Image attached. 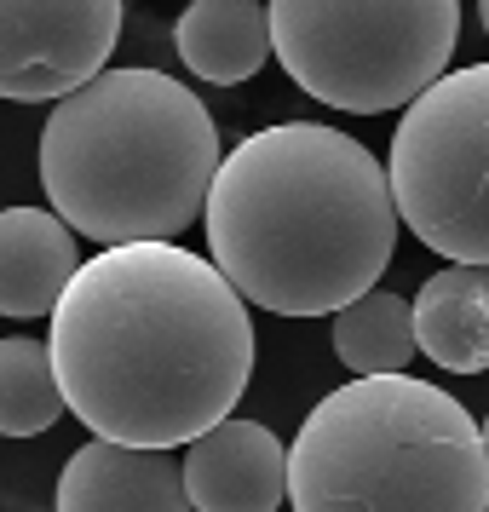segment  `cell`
<instances>
[{"label": "cell", "instance_id": "cell-2", "mask_svg": "<svg viewBox=\"0 0 489 512\" xmlns=\"http://www.w3.org/2000/svg\"><path fill=\"white\" fill-rule=\"evenodd\" d=\"M208 254L242 300L277 317H334L397 254L392 173L328 121L259 127L219 162Z\"/></svg>", "mask_w": 489, "mask_h": 512}, {"label": "cell", "instance_id": "cell-9", "mask_svg": "<svg viewBox=\"0 0 489 512\" xmlns=\"http://www.w3.org/2000/svg\"><path fill=\"white\" fill-rule=\"evenodd\" d=\"M52 512H190L185 461L173 449L93 438L64 461Z\"/></svg>", "mask_w": 489, "mask_h": 512}, {"label": "cell", "instance_id": "cell-10", "mask_svg": "<svg viewBox=\"0 0 489 512\" xmlns=\"http://www.w3.org/2000/svg\"><path fill=\"white\" fill-rule=\"evenodd\" d=\"M75 225L52 208H0V317H52L81 271Z\"/></svg>", "mask_w": 489, "mask_h": 512}, {"label": "cell", "instance_id": "cell-14", "mask_svg": "<svg viewBox=\"0 0 489 512\" xmlns=\"http://www.w3.org/2000/svg\"><path fill=\"white\" fill-rule=\"evenodd\" d=\"M64 386L52 369L47 340H0V432L6 438H35L64 415Z\"/></svg>", "mask_w": 489, "mask_h": 512}, {"label": "cell", "instance_id": "cell-3", "mask_svg": "<svg viewBox=\"0 0 489 512\" xmlns=\"http://www.w3.org/2000/svg\"><path fill=\"white\" fill-rule=\"evenodd\" d=\"M41 190L93 242H173L208 213L219 127L162 70H98L41 127Z\"/></svg>", "mask_w": 489, "mask_h": 512}, {"label": "cell", "instance_id": "cell-11", "mask_svg": "<svg viewBox=\"0 0 489 512\" xmlns=\"http://www.w3.org/2000/svg\"><path fill=\"white\" fill-rule=\"evenodd\" d=\"M173 47L213 87H236L271 64V6L259 0H190L173 24Z\"/></svg>", "mask_w": 489, "mask_h": 512}, {"label": "cell", "instance_id": "cell-6", "mask_svg": "<svg viewBox=\"0 0 489 512\" xmlns=\"http://www.w3.org/2000/svg\"><path fill=\"white\" fill-rule=\"evenodd\" d=\"M403 225L455 265H489V64L443 70L392 133Z\"/></svg>", "mask_w": 489, "mask_h": 512}, {"label": "cell", "instance_id": "cell-13", "mask_svg": "<svg viewBox=\"0 0 489 512\" xmlns=\"http://www.w3.org/2000/svg\"><path fill=\"white\" fill-rule=\"evenodd\" d=\"M415 351V300H403V294L369 288L334 311V357L351 374H403Z\"/></svg>", "mask_w": 489, "mask_h": 512}, {"label": "cell", "instance_id": "cell-12", "mask_svg": "<svg viewBox=\"0 0 489 512\" xmlns=\"http://www.w3.org/2000/svg\"><path fill=\"white\" fill-rule=\"evenodd\" d=\"M415 340L449 374L489 369V265H443L415 294Z\"/></svg>", "mask_w": 489, "mask_h": 512}, {"label": "cell", "instance_id": "cell-4", "mask_svg": "<svg viewBox=\"0 0 489 512\" xmlns=\"http://www.w3.org/2000/svg\"><path fill=\"white\" fill-rule=\"evenodd\" d=\"M294 512H489L484 426L415 374H357L288 443Z\"/></svg>", "mask_w": 489, "mask_h": 512}, {"label": "cell", "instance_id": "cell-16", "mask_svg": "<svg viewBox=\"0 0 489 512\" xmlns=\"http://www.w3.org/2000/svg\"><path fill=\"white\" fill-rule=\"evenodd\" d=\"M484 449H489V420H484Z\"/></svg>", "mask_w": 489, "mask_h": 512}, {"label": "cell", "instance_id": "cell-7", "mask_svg": "<svg viewBox=\"0 0 489 512\" xmlns=\"http://www.w3.org/2000/svg\"><path fill=\"white\" fill-rule=\"evenodd\" d=\"M121 41V0H0V98L58 104Z\"/></svg>", "mask_w": 489, "mask_h": 512}, {"label": "cell", "instance_id": "cell-8", "mask_svg": "<svg viewBox=\"0 0 489 512\" xmlns=\"http://www.w3.org/2000/svg\"><path fill=\"white\" fill-rule=\"evenodd\" d=\"M185 489L196 512H277L288 495V449L271 426L225 415L185 443Z\"/></svg>", "mask_w": 489, "mask_h": 512}, {"label": "cell", "instance_id": "cell-5", "mask_svg": "<svg viewBox=\"0 0 489 512\" xmlns=\"http://www.w3.org/2000/svg\"><path fill=\"white\" fill-rule=\"evenodd\" d=\"M277 64L346 116L409 110L455 58L461 0H271Z\"/></svg>", "mask_w": 489, "mask_h": 512}, {"label": "cell", "instance_id": "cell-15", "mask_svg": "<svg viewBox=\"0 0 489 512\" xmlns=\"http://www.w3.org/2000/svg\"><path fill=\"white\" fill-rule=\"evenodd\" d=\"M478 18H484V35H489V0H478Z\"/></svg>", "mask_w": 489, "mask_h": 512}, {"label": "cell", "instance_id": "cell-1", "mask_svg": "<svg viewBox=\"0 0 489 512\" xmlns=\"http://www.w3.org/2000/svg\"><path fill=\"white\" fill-rule=\"evenodd\" d=\"M52 369L93 438L179 449L254 380V317L213 259L179 242H110L52 305Z\"/></svg>", "mask_w": 489, "mask_h": 512}]
</instances>
